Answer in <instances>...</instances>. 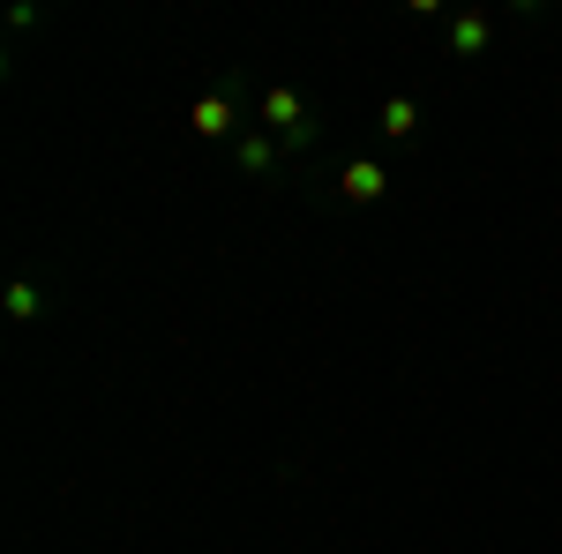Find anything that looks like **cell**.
Instances as JSON below:
<instances>
[{
  "label": "cell",
  "instance_id": "obj_2",
  "mask_svg": "<svg viewBox=\"0 0 562 554\" xmlns=\"http://www.w3.org/2000/svg\"><path fill=\"white\" fill-rule=\"evenodd\" d=\"M195 128H203V135H225V128H233V105L203 98V105H195Z\"/></svg>",
  "mask_w": 562,
  "mask_h": 554
},
{
  "label": "cell",
  "instance_id": "obj_4",
  "mask_svg": "<svg viewBox=\"0 0 562 554\" xmlns=\"http://www.w3.org/2000/svg\"><path fill=\"white\" fill-rule=\"evenodd\" d=\"M480 45H487V23L465 15V23H458V53H480Z\"/></svg>",
  "mask_w": 562,
  "mask_h": 554
},
{
  "label": "cell",
  "instance_id": "obj_1",
  "mask_svg": "<svg viewBox=\"0 0 562 554\" xmlns=\"http://www.w3.org/2000/svg\"><path fill=\"white\" fill-rule=\"evenodd\" d=\"M270 128L293 135V143H307V121H301V98H285V90H270Z\"/></svg>",
  "mask_w": 562,
  "mask_h": 554
},
{
  "label": "cell",
  "instance_id": "obj_3",
  "mask_svg": "<svg viewBox=\"0 0 562 554\" xmlns=\"http://www.w3.org/2000/svg\"><path fill=\"white\" fill-rule=\"evenodd\" d=\"M346 188L360 195V203H368V195H383V172H375V166H352V172H346Z\"/></svg>",
  "mask_w": 562,
  "mask_h": 554
}]
</instances>
